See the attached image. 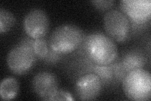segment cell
Wrapping results in <instances>:
<instances>
[{
	"instance_id": "cell-1",
	"label": "cell",
	"mask_w": 151,
	"mask_h": 101,
	"mask_svg": "<svg viewBox=\"0 0 151 101\" xmlns=\"http://www.w3.org/2000/svg\"><path fill=\"white\" fill-rule=\"evenodd\" d=\"M78 49L95 65H110L116 61L118 57L115 41L100 32L85 36Z\"/></svg>"
},
{
	"instance_id": "cell-2",
	"label": "cell",
	"mask_w": 151,
	"mask_h": 101,
	"mask_svg": "<svg viewBox=\"0 0 151 101\" xmlns=\"http://www.w3.org/2000/svg\"><path fill=\"white\" fill-rule=\"evenodd\" d=\"M85 34L79 27L73 24L59 25L51 33L50 49L58 54H67L78 49Z\"/></svg>"
},
{
	"instance_id": "cell-3",
	"label": "cell",
	"mask_w": 151,
	"mask_h": 101,
	"mask_svg": "<svg viewBox=\"0 0 151 101\" xmlns=\"http://www.w3.org/2000/svg\"><path fill=\"white\" fill-rule=\"evenodd\" d=\"M122 87L127 97L134 101H146L151 98V75L143 68L134 70L122 80Z\"/></svg>"
},
{
	"instance_id": "cell-4",
	"label": "cell",
	"mask_w": 151,
	"mask_h": 101,
	"mask_svg": "<svg viewBox=\"0 0 151 101\" xmlns=\"http://www.w3.org/2000/svg\"><path fill=\"white\" fill-rule=\"evenodd\" d=\"M103 26L108 36L118 42H124L129 37L131 32L130 21L119 9H110L103 17Z\"/></svg>"
},
{
	"instance_id": "cell-5",
	"label": "cell",
	"mask_w": 151,
	"mask_h": 101,
	"mask_svg": "<svg viewBox=\"0 0 151 101\" xmlns=\"http://www.w3.org/2000/svg\"><path fill=\"white\" fill-rule=\"evenodd\" d=\"M36 56L32 47L20 43L9 51L6 62L8 68L15 75H23L34 66Z\"/></svg>"
},
{
	"instance_id": "cell-6",
	"label": "cell",
	"mask_w": 151,
	"mask_h": 101,
	"mask_svg": "<svg viewBox=\"0 0 151 101\" xmlns=\"http://www.w3.org/2000/svg\"><path fill=\"white\" fill-rule=\"evenodd\" d=\"M23 28L33 39L44 38L49 31V20L47 14L39 8L31 9L23 19Z\"/></svg>"
},
{
	"instance_id": "cell-7",
	"label": "cell",
	"mask_w": 151,
	"mask_h": 101,
	"mask_svg": "<svg viewBox=\"0 0 151 101\" xmlns=\"http://www.w3.org/2000/svg\"><path fill=\"white\" fill-rule=\"evenodd\" d=\"M121 10L136 25H144L150 20V0H123L120 1Z\"/></svg>"
},
{
	"instance_id": "cell-8",
	"label": "cell",
	"mask_w": 151,
	"mask_h": 101,
	"mask_svg": "<svg viewBox=\"0 0 151 101\" xmlns=\"http://www.w3.org/2000/svg\"><path fill=\"white\" fill-rule=\"evenodd\" d=\"M32 86L34 93L41 100H50L59 89V81L54 73L49 71H41L33 78Z\"/></svg>"
},
{
	"instance_id": "cell-9",
	"label": "cell",
	"mask_w": 151,
	"mask_h": 101,
	"mask_svg": "<svg viewBox=\"0 0 151 101\" xmlns=\"http://www.w3.org/2000/svg\"><path fill=\"white\" fill-rule=\"evenodd\" d=\"M102 87L101 79L95 73H88L81 76L74 86L75 94L79 100H93L100 94Z\"/></svg>"
},
{
	"instance_id": "cell-10",
	"label": "cell",
	"mask_w": 151,
	"mask_h": 101,
	"mask_svg": "<svg viewBox=\"0 0 151 101\" xmlns=\"http://www.w3.org/2000/svg\"><path fill=\"white\" fill-rule=\"evenodd\" d=\"M146 60L144 54L139 51H132L126 54L122 60L121 65L125 73L139 68H143Z\"/></svg>"
},
{
	"instance_id": "cell-11",
	"label": "cell",
	"mask_w": 151,
	"mask_h": 101,
	"mask_svg": "<svg viewBox=\"0 0 151 101\" xmlns=\"http://www.w3.org/2000/svg\"><path fill=\"white\" fill-rule=\"evenodd\" d=\"M18 91L19 84L15 78H5L0 84V97L3 100H10L16 98Z\"/></svg>"
},
{
	"instance_id": "cell-12",
	"label": "cell",
	"mask_w": 151,
	"mask_h": 101,
	"mask_svg": "<svg viewBox=\"0 0 151 101\" xmlns=\"http://www.w3.org/2000/svg\"><path fill=\"white\" fill-rule=\"evenodd\" d=\"M16 23L13 14L8 9H0V33H6L10 31Z\"/></svg>"
},
{
	"instance_id": "cell-13",
	"label": "cell",
	"mask_w": 151,
	"mask_h": 101,
	"mask_svg": "<svg viewBox=\"0 0 151 101\" xmlns=\"http://www.w3.org/2000/svg\"><path fill=\"white\" fill-rule=\"evenodd\" d=\"M93 73L97 75L101 79V83L110 82L114 77L112 66L110 65H98L94 64Z\"/></svg>"
},
{
	"instance_id": "cell-14",
	"label": "cell",
	"mask_w": 151,
	"mask_h": 101,
	"mask_svg": "<svg viewBox=\"0 0 151 101\" xmlns=\"http://www.w3.org/2000/svg\"><path fill=\"white\" fill-rule=\"evenodd\" d=\"M32 49L37 57L40 59H44L48 56L49 47L46 41L41 38V39H35L33 43Z\"/></svg>"
},
{
	"instance_id": "cell-15",
	"label": "cell",
	"mask_w": 151,
	"mask_h": 101,
	"mask_svg": "<svg viewBox=\"0 0 151 101\" xmlns=\"http://www.w3.org/2000/svg\"><path fill=\"white\" fill-rule=\"evenodd\" d=\"M53 100H68L73 101L74 99L73 96L70 92L67 90H64L63 89H58L56 92L50 99V101Z\"/></svg>"
},
{
	"instance_id": "cell-16",
	"label": "cell",
	"mask_w": 151,
	"mask_h": 101,
	"mask_svg": "<svg viewBox=\"0 0 151 101\" xmlns=\"http://www.w3.org/2000/svg\"><path fill=\"white\" fill-rule=\"evenodd\" d=\"M91 3L93 4V5L99 10L105 11L107 9H110L115 3V1L113 0H109V1H103V0H94V1H91Z\"/></svg>"
}]
</instances>
